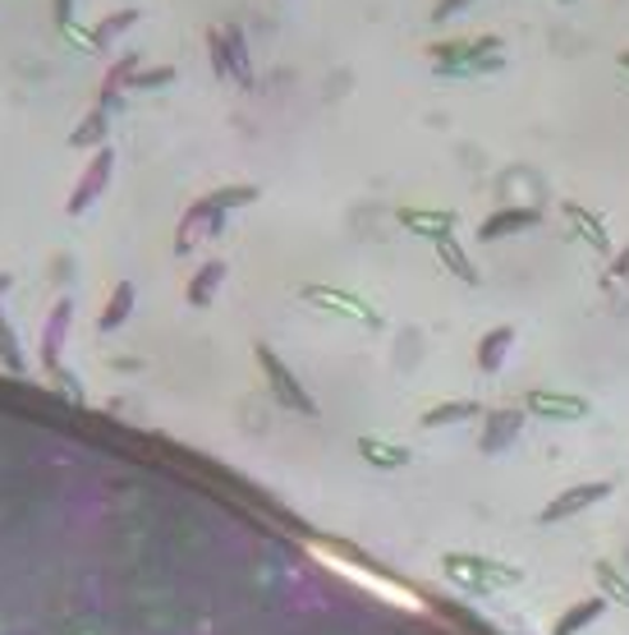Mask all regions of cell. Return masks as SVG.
I'll use <instances>...</instances> for the list:
<instances>
[{
    "label": "cell",
    "mask_w": 629,
    "mask_h": 635,
    "mask_svg": "<svg viewBox=\"0 0 629 635\" xmlns=\"http://www.w3.org/2000/svg\"><path fill=\"white\" fill-rule=\"evenodd\" d=\"M258 204V185H221L212 194H202L198 204L180 217V230H174V254H189L198 240L207 236H221V226L234 208H249Z\"/></svg>",
    "instance_id": "6da1fadb"
},
{
    "label": "cell",
    "mask_w": 629,
    "mask_h": 635,
    "mask_svg": "<svg viewBox=\"0 0 629 635\" xmlns=\"http://www.w3.org/2000/svg\"><path fill=\"white\" fill-rule=\"evenodd\" d=\"M441 572H446L450 585L465 589V594H501V589H515L523 581L519 566L497 562V557H487V553H446L441 557Z\"/></svg>",
    "instance_id": "7a4b0ae2"
},
{
    "label": "cell",
    "mask_w": 629,
    "mask_h": 635,
    "mask_svg": "<svg viewBox=\"0 0 629 635\" xmlns=\"http://www.w3.org/2000/svg\"><path fill=\"white\" fill-rule=\"evenodd\" d=\"M437 75L446 79H469V75H497L506 70V51H501V38H492V32H482V38L473 42H437L428 47Z\"/></svg>",
    "instance_id": "3957f363"
},
{
    "label": "cell",
    "mask_w": 629,
    "mask_h": 635,
    "mask_svg": "<svg viewBox=\"0 0 629 635\" xmlns=\"http://www.w3.org/2000/svg\"><path fill=\"white\" fill-rule=\"evenodd\" d=\"M253 355H258V369H262V378H267V391H271L276 406L290 410V415H303V419H318V415H322L318 396H312V391L294 378V369H290V364H286L281 355H276L267 341H262Z\"/></svg>",
    "instance_id": "277c9868"
},
{
    "label": "cell",
    "mask_w": 629,
    "mask_h": 635,
    "mask_svg": "<svg viewBox=\"0 0 629 635\" xmlns=\"http://www.w3.org/2000/svg\"><path fill=\"white\" fill-rule=\"evenodd\" d=\"M207 56L221 79H234L239 88H253V60H249V38L239 23H217L207 32Z\"/></svg>",
    "instance_id": "5b68a950"
},
{
    "label": "cell",
    "mask_w": 629,
    "mask_h": 635,
    "mask_svg": "<svg viewBox=\"0 0 629 635\" xmlns=\"http://www.w3.org/2000/svg\"><path fill=\"white\" fill-rule=\"evenodd\" d=\"M312 309H327V314H340V318H349V323H359V327H372V331H381L387 327V318H381V309H372L368 299H359V295H349V290H336V286H303L299 290Z\"/></svg>",
    "instance_id": "8992f818"
},
{
    "label": "cell",
    "mask_w": 629,
    "mask_h": 635,
    "mask_svg": "<svg viewBox=\"0 0 629 635\" xmlns=\"http://www.w3.org/2000/svg\"><path fill=\"white\" fill-rule=\"evenodd\" d=\"M611 493H616V484H611V479H583V484H570V488H561V493H556L551 503L538 512V520H542V525L570 520V516H579V512H588V507L607 503Z\"/></svg>",
    "instance_id": "52a82bcc"
},
{
    "label": "cell",
    "mask_w": 629,
    "mask_h": 635,
    "mask_svg": "<svg viewBox=\"0 0 629 635\" xmlns=\"http://www.w3.org/2000/svg\"><path fill=\"white\" fill-rule=\"evenodd\" d=\"M523 410L538 415V419H551V424H579V419L592 415L588 396H579V391H551V387L523 391Z\"/></svg>",
    "instance_id": "ba28073f"
},
{
    "label": "cell",
    "mask_w": 629,
    "mask_h": 635,
    "mask_svg": "<svg viewBox=\"0 0 629 635\" xmlns=\"http://www.w3.org/2000/svg\"><path fill=\"white\" fill-rule=\"evenodd\" d=\"M529 424V410L523 406H497L482 415V428H478V452L482 456H501L506 447H515V438Z\"/></svg>",
    "instance_id": "9c48e42d"
},
{
    "label": "cell",
    "mask_w": 629,
    "mask_h": 635,
    "mask_svg": "<svg viewBox=\"0 0 629 635\" xmlns=\"http://www.w3.org/2000/svg\"><path fill=\"white\" fill-rule=\"evenodd\" d=\"M111 176H116V148H97V157L88 161V171L79 176V185H74V194L64 198V212L69 217H79V212H88L101 194H107V185H111Z\"/></svg>",
    "instance_id": "30bf717a"
},
{
    "label": "cell",
    "mask_w": 629,
    "mask_h": 635,
    "mask_svg": "<svg viewBox=\"0 0 629 635\" xmlns=\"http://www.w3.org/2000/svg\"><path fill=\"white\" fill-rule=\"evenodd\" d=\"M69 323H74V299H56V309L47 314V327H42V369L60 383H69L64 364H60V350H64V337H69Z\"/></svg>",
    "instance_id": "8fae6325"
},
{
    "label": "cell",
    "mask_w": 629,
    "mask_h": 635,
    "mask_svg": "<svg viewBox=\"0 0 629 635\" xmlns=\"http://www.w3.org/2000/svg\"><path fill=\"white\" fill-rule=\"evenodd\" d=\"M396 221L405 230H413V236H423V240H446V236H456V226H460V212H450V208H400Z\"/></svg>",
    "instance_id": "7c38bea8"
},
{
    "label": "cell",
    "mask_w": 629,
    "mask_h": 635,
    "mask_svg": "<svg viewBox=\"0 0 629 635\" xmlns=\"http://www.w3.org/2000/svg\"><path fill=\"white\" fill-rule=\"evenodd\" d=\"M611 608V598L607 594H588V598H575V604L551 622V635H583L588 626H598Z\"/></svg>",
    "instance_id": "4fadbf2b"
},
{
    "label": "cell",
    "mask_w": 629,
    "mask_h": 635,
    "mask_svg": "<svg viewBox=\"0 0 629 635\" xmlns=\"http://www.w3.org/2000/svg\"><path fill=\"white\" fill-rule=\"evenodd\" d=\"M533 226H542V212H538V208H497L492 217L478 226V240L492 245V240L519 236V230H533Z\"/></svg>",
    "instance_id": "5bb4252c"
},
{
    "label": "cell",
    "mask_w": 629,
    "mask_h": 635,
    "mask_svg": "<svg viewBox=\"0 0 629 635\" xmlns=\"http://www.w3.org/2000/svg\"><path fill=\"white\" fill-rule=\"evenodd\" d=\"M566 212V221L575 226V236L592 249V254H602V258H611V230H607V221L592 212V208H583V204H566L561 208Z\"/></svg>",
    "instance_id": "9a60e30c"
},
{
    "label": "cell",
    "mask_w": 629,
    "mask_h": 635,
    "mask_svg": "<svg viewBox=\"0 0 629 635\" xmlns=\"http://www.w3.org/2000/svg\"><path fill=\"white\" fill-rule=\"evenodd\" d=\"M359 447V456L372 465V470H387V475H396V470H405V465L413 460V452L405 447V443H391V438H377V433H363V438L355 443Z\"/></svg>",
    "instance_id": "2e32d148"
},
{
    "label": "cell",
    "mask_w": 629,
    "mask_h": 635,
    "mask_svg": "<svg viewBox=\"0 0 629 635\" xmlns=\"http://www.w3.org/2000/svg\"><path fill=\"white\" fill-rule=\"evenodd\" d=\"M226 277H230V267L221 262V258H212V262H202L198 267V272L189 277V286H184V299H189V305L193 309H207V305H212V295L226 286Z\"/></svg>",
    "instance_id": "e0dca14e"
},
{
    "label": "cell",
    "mask_w": 629,
    "mask_h": 635,
    "mask_svg": "<svg viewBox=\"0 0 629 635\" xmlns=\"http://www.w3.org/2000/svg\"><path fill=\"white\" fill-rule=\"evenodd\" d=\"M478 415H487V406L465 396V400H441V406L423 410V415H418V424H423V428H456V424H469Z\"/></svg>",
    "instance_id": "ac0fdd59"
},
{
    "label": "cell",
    "mask_w": 629,
    "mask_h": 635,
    "mask_svg": "<svg viewBox=\"0 0 629 635\" xmlns=\"http://www.w3.org/2000/svg\"><path fill=\"white\" fill-rule=\"evenodd\" d=\"M515 350V327H492L487 337L478 341V369L482 374H501L506 369V359Z\"/></svg>",
    "instance_id": "d6986e66"
},
{
    "label": "cell",
    "mask_w": 629,
    "mask_h": 635,
    "mask_svg": "<svg viewBox=\"0 0 629 635\" xmlns=\"http://www.w3.org/2000/svg\"><path fill=\"white\" fill-rule=\"evenodd\" d=\"M437 258H441V267L456 281H465V286H478L482 281V272L473 267V258H469V249L456 240V236H446V240H437Z\"/></svg>",
    "instance_id": "ffe728a7"
},
{
    "label": "cell",
    "mask_w": 629,
    "mask_h": 635,
    "mask_svg": "<svg viewBox=\"0 0 629 635\" xmlns=\"http://www.w3.org/2000/svg\"><path fill=\"white\" fill-rule=\"evenodd\" d=\"M133 75H138V56H120L111 70H107V79H101V92H97V107H107V111H116L120 107V92L133 83Z\"/></svg>",
    "instance_id": "44dd1931"
},
{
    "label": "cell",
    "mask_w": 629,
    "mask_h": 635,
    "mask_svg": "<svg viewBox=\"0 0 629 635\" xmlns=\"http://www.w3.org/2000/svg\"><path fill=\"white\" fill-rule=\"evenodd\" d=\"M133 299H138L133 281H116V290H111V299H107V309L97 314V331H116V327H124L129 314H133Z\"/></svg>",
    "instance_id": "7402d4cb"
},
{
    "label": "cell",
    "mask_w": 629,
    "mask_h": 635,
    "mask_svg": "<svg viewBox=\"0 0 629 635\" xmlns=\"http://www.w3.org/2000/svg\"><path fill=\"white\" fill-rule=\"evenodd\" d=\"M592 576H598V594H607L611 604L629 608V581H625V572L616 562H592Z\"/></svg>",
    "instance_id": "603a6c76"
},
{
    "label": "cell",
    "mask_w": 629,
    "mask_h": 635,
    "mask_svg": "<svg viewBox=\"0 0 629 635\" xmlns=\"http://www.w3.org/2000/svg\"><path fill=\"white\" fill-rule=\"evenodd\" d=\"M69 148H107V107L88 111V120L69 133Z\"/></svg>",
    "instance_id": "cb8c5ba5"
},
{
    "label": "cell",
    "mask_w": 629,
    "mask_h": 635,
    "mask_svg": "<svg viewBox=\"0 0 629 635\" xmlns=\"http://www.w3.org/2000/svg\"><path fill=\"white\" fill-rule=\"evenodd\" d=\"M133 23H138V10H116V14H107V19L92 28V38H97V47H111L116 38H124Z\"/></svg>",
    "instance_id": "d4e9b609"
},
{
    "label": "cell",
    "mask_w": 629,
    "mask_h": 635,
    "mask_svg": "<svg viewBox=\"0 0 629 635\" xmlns=\"http://www.w3.org/2000/svg\"><path fill=\"white\" fill-rule=\"evenodd\" d=\"M0 364H6L10 374H23V369H28L23 346H19V337H14V327H10V318H6V314H0Z\"/></svg>",
    "instance_id": "484cf974"
},
{
    "label": "cell",
    "mask_w": 629,
    "mask_h": 635,
    "mask_svg": "<svg viewBox=\"0 0 629 635\" xmlns=\"http://www.w3.org/2000/svg\"><path fill=\"white\" fill-rule=\"evenodd\" d=\"M166 83H174V70H170V65H157V70H143V75H133V83H129V88L148 92V88H166Z\"/></svg>",
    "instance_id": "4316f807"
},
{
    "label": "cell",
    "mask_w": 629,
    "mask_h": 635,
    "mask_svg": "<svg viewBox=\"0 0 629 635\" xmlns=\"http://www.w3.org/2000/svg\"><path fill=\"white\" fill-rule=\"evenodd\" d=\"M469 6V0H437L432 6V23H441V19H450V14H460Z\"/></svg>",
    "instance_id": "83f0119b"
},
{
    "label": "cell",
    "mask_w": 629,
    "mask_h": 635,
    "mask_svg": "<svg viewBox=\"0 0 629 635\" xmlns=\"http://www.w3.org/2000/svg\"><path fill=\"white\" fill-rule=\"evenodd\" d=\"M51 14H56V28H69L74 23V0H51Z\"/></svg>",
    "instance_id": "f1b7e54d"
},
{
    "label": "cell",
    "mask_w": 629,
    "mask_h": 635,
    "mask_svg": "<svg viewBox=\"0 0 629 635\" xmlns=\"http://www.w3.org/2000/svg\"><path fill=\"white\" fill-rule=\"evenodd\" d=\"M620 277H629V249L611 258V267H607V286H611V281H620Z\"/></svg>",
    "instance_id": "f546056e"
},
{
    "label": "cell",
    "mask_w": 629,
    "mask_h": 635,
    "mask_svg": "<svg viewBox=\"0 0 629 635\" xmlns=\"http://www.w3.org/2000/svg\"><path fill=\"white\" fill-rule=\"evenodd\" d=\"M620 70H625V75H629V51H620Z\"/></svg>",
    "instance_id": "4dcf8cb0"
},
{
    "label": "cell",
    "mask_w": 629,
    "mask_h": 635,
    "mask_svg": "<svg viewBox=\"0 0 629 635\" xmlns=\"http://www.w3.org/2000/svg\"><path fill=\"white\" fill-rule=\"evenodd\" d=\"M561 6H575V0H561Z\"/></svg>",
    "instance_id": "1f68e13d"
}]
</instances>
